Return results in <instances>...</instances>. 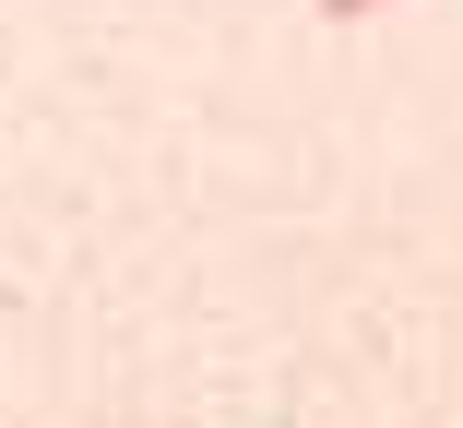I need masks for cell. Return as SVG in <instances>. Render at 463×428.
<instances>
[{
	"mask_svg": "<svg viewBox=\"0 0 463 428\" xmlns=\"http://www.w3.org/2000/svg\"><path fill=\"white\" fill-rule=\"evenodd\" d=\"M368 13H392V0H321V24H368Z\"/></svg>",
	"mask_w": 463,
	"mask_h": 428,
	"instance_id": "obj_1",
	"label": "cell"
}]
</instances>
